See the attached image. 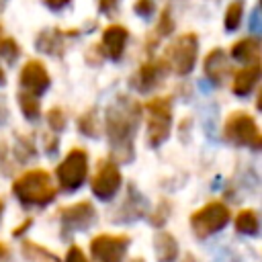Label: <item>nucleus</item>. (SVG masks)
Masks as SVG:
<instances>
[{
    "label": "nucleus",
    "mask_w": 262,
    "mask_h": 262,
    "mask_svg": "<svg viewBox=\"0 0 262 262\" xmlns=\"http://www.w3.org/2000/svg\"><path fill=\"white\" fill-rule=\"evenodd\" d=\"M12 156H14L16 166H25V164H29L31 160H35V158H37L35 139H33L31 135H18L16 141H14V147H12Z\"/></svg>",
    "instance_id": "5701e85b"
},
{
    "label": "nucleus",
    "mask_w": 262,
    "mask_h": 262,
    "mask_svg": "<svg viewBox=\"0 0 262 262\" xmlns=\"http://www.w3.org/2000/svg\"><path fill=\"white\" fill-rule=\"evenodd\" d=\"M203 68H205V76H207L209 82L215 84V86H221V84L227 80L229 72H231L229 59H227V55H225L223 49H213V51H209L207 57H205Z\"/></svg>",
    "instance_id": "2eb2a0df"
},
{
    "label": "nucleus",
    "mask_w": 262,
    "mask_h": 262,
    "mask_svg": "<svg viewBox=\"0 0 262 262\" xmlns=\"http://www.w3.org/2000/svg\"><path fill=\"white\" fill-rule=\"evenodd\" d=\"M88 180V151L72 147L66 158L55 166V182L61 192H76Z\"/></svg>",
    "instance_id": "39448f33"
},
{
    "label": "nucleus",
    "mask_w": 262,
    "mask_h": 262,
    "mask_svg": "<svg viewBox=\"0 0 262 262\" xmlns=\"http://www.w3.org/2000/svg\"><path fill=\"white\" fill-rule=\"evenodd\" d=\"M223 137L237 147H262V135L256 119L246 111H233L223 123Z\"/></svg>",
    "instance_id": "423d86ee"
},
{
    "label": "nucleus",
    "mask_w": 262,
    "mask_h": 262,
    "mask_svg": "<svg viewBox=\"0 0 262 262\" xmlns=\"http://www.w3.org/2000/svg\"><path fill=\"white\" fill-rule=\"evenodd\" d=\"M18 53H20V49H18L14 39H0V57L6 63H14Z\"/></svg>",
    "instance_id": "cd10ccee"
},
{
    "label": "nucleus",
    "mask_w": 262,
    "mask_h": 262,
    "mask_svg": "<svg viewBox=\"0 0 262 262\" xmlns=\"http://www.w3.org/2000/svg\"><path fill=\"white\" fill-rule=\"evenodd\" d=\"M8 115H10V111H8V104H6V98L0 94V125H4L6 121H8Z\"/></svg>",
    "instance_id": "f704fd0d"
},
{
    "label": "nucleus",
    "mask_w": 262,
    "mask_h": 262,
    "mask_svg": "<svg viewBox=\"0 0 262 262\" xmlns=\"http://www.w3.org/2000/svg\"><path fill=\"white\" fill-rule=\"evenodd\" d=\"M147 115L145 123V141L151 149H158L172 131V98L170 96H154L143 104Z\"/></svg>",
    "instance_id": "7ed1b4c3"
},
{
    "label": "nucleus",
    "mask_w": 262,
    "mask_h": 262,
    "mask_svg": "<svg viewBox=\"0 0 262 262\" xmlns=\"http://www.w3.org/2000/svg\"><path fill=\"white\" fill-rule=\"evenodd\" d=\"M231 57L242 63H254L260 57V41L256 37L242 39L231 47Z\"/></svg>",
    "instance_id": "412c9836"
},
{
    "label": "nucleus",
    "mask_w": 262,
    "mask_h": 262,
    "mask_svg": "<svg viewBox=\"0 0 262 262\" xmlns=\"http://www.w3.org/2000/svg\"><path fill=\"white\" fill-rule=\"evenodd\" d=\"M20 254L29 262H61V258L53 252H49L45 246L33 242V239H23L20 244Z\"/></svg>",
    "instance_id": "4be33fe9"
},
{
    "label": "nucleus",
    "mask_w": 262,
    "mask_h": 262,
    "mask_svg": "<svg viewBox=\"0 0 262 262\" xmlns=\"http://www.w3.org/2000/svg\"><path fill=\"white\" fill-rule=\"evenodd\" d=\"M196 53H199V37L194 33H184L168 47L166 61L174 74L188 76L196 63Z\"/></svg>",
    "instance_id": "9d476101"
},
{
    "label": "nucleus",
    "mask_w": 262,
    "mask_h": 262,
    "mask_svg": "<svg viewBox=\"0 0 262 262\" xmlns=\"http://www.w3.org/2000/svg\"><path fill=\"white\" fill-rule=\"evenodd\" d=\"M61 262H90V258L86 256V252L78 246V244H72L66 252V258Z\"/></svg>",
    "instance_id": "c756f323"
},
{
    "label": "nucleus",
    "mask_w": 262,
    "mask_h": 262,
    "mask_svg": "<svg viewBox=\"0 0 262 262\" xmlns=\"http://www.w3.org/2000/svg\"><path fill=\"white\" fill-rule=\"evenodd\" d=\"M170 215H172V203H170V199H160L158 201V205L151 209V211H147V221L156 227V229H160V227H164L166 225V221L170 219Z\"/></svg>",
    "instance_id": "393cba45"
},
{
    "label": "nucleus",
    "mask_w": 262,
    "mask_h": 262,
    "mask_svg": "<svg viewBox=\"0 0 262 262\" xmlns=\"http://www.w3.org/2000/svg\"><path fill=\"white\" fill-rule=\"evenodd\" d=\"M6 82V76H4V72H2V68H0V86Z\"/></svg>",
    "instance_id": "58836bf2"
},
{
    "label": "nucleus",
    "mask_w": 262,
    "mask_h": 262,
    "mask_svg": "<svg viewBox=\"0 0 262 262\" xmlns=\"http://www.w3.org/2000/svg\"><path fill=\"white\" fill-rule=\"evenodd\" d=\"M33 223H35V219H33V217H25V219H23V221H20V223L10 231V233H12V237H23V235L33 227Z\"/></svg>",
    "instance_id": "473e14b6"
},
{
    "label": "nucleus",
    "mask_w": 262,
    "mask_h": 262,
    "mask_svg": "<svg viewBox=\"0 0 262 262\" xmlns=\"http://www.w3.org/2000/svg\"><path fill=\"white\" fill-rule=\"evenodd\" d=\"M4 258H8V246L4 242H0V260H4Z\"/></svg>",
    "instance_id": "4c0bfd02"
},
{
    "label": "nucleus",
    "mask_w": 262,
    "mask_h": 262,
    "mask_svg": "<svg viewBox=\"0 0 262 262\" xmlns=\"http://www.w3.org/2000/svg\"><path fill=\"white\" fill-rule=\"evenodd\" d=\"M57 219H59V229H61V237H70L74 233H80V231H88L96 219H98V213H96V207L92 201H76L72 205H66V207H59L57 211Z\"/></svg>",
    "instance_id": "0eeeda50"
},
{
    "label": "nucleus",
    "mask_w": 262,
    "mask_h": 262,
    "mask_svg": "<svg viewBox=\"0 0 262 262\" xmlns=\"http://www.w3.org/2000/svg\"><path fill=\"white\" fill-rule=\"evenodd\" d=\"M229 221H231V209L223 201H209L203 207L194 209L188 217L192 235L196 239H207L219 233L221 229H225Z\"/></svg>",
    "instance_id": "20e7f679"
},
{
    "label": "nucleus",
    "mask_w": 262,
    "mask_h": 262,
    "mask_svg": "<svg viewBox=\"0 0 262 262\" xmlns=\"http://www.w3.org/2000/svg\"><path fill=\"white\" fill-rule=\"evenodd\" d=\"M154 12V0H137L135 2V14H139L141 18H149Z\"/></svg>",
    "instance_id": "7c9ffc66"
},
{
    "label": "nucleus",
    "mask_w": 262,
    "mask_h": 262,
    "mask_svg": "<svg viewBox=\"0 0 262 262\" xmlns=\"http://www.w3.org/2000/svg\"><path fill=\"white\" fill-rule=\"evenodd\" d=\"M0 39H2V29H0Z\"/></svg>",
    "instance_id": "79ce46f5"
},
{
    "label": "nucleus",
    "mask_w": 262,
    "mask_h": 262,
    "mask_svg": "<svg viewBox=\"0 0 262 262\" xmlns=\"http://www.w3.org/2000/svg\"><path fill=\"white\" fill-rule=\"evenodd\" d=\"M129 262H145V260H143V258H141V256H135V258H131V260H129Z\"/></svg>",
    "instance_id": "ea45409f"
},
{
    "label": "nucleus",
    "mask_w": 262,
    "mask_h": 262,
    "mask_svg": "<svg viewBox=\"0 0 262 262\" xmlns=\"http://www.w3.org/2000/svg\"><path fill=\"white\" fill-rule=\"evenodd\" d=\"M68 2H70V0H43V4H45L47 8H51V10H61Z\"/></svg>",
    "instance_id": "e433bc0d"
},
{
    "label": "nucleus",
    "mask_w": 262,
    "mask_h": 262,
    "mask_svg": "<svg viewBox=\"0 0 262 262\" xmlns=\"http://www.w3.org/2000/svg\"><path fill=\"white\" fill-rule=\"evenodd\" d=\"M168 72H170V66H168L166 57H162V59H149V61H145V63L139 66V70L135 72V76L131 78L129 84L137 92L145 94V92H151L154 88H158L164 82V78L168 76Z\"/></svg>",
    "instance_id": "f8f14e48"
},
{
    "label": "nucleus",
    "mask_w": 262,
    "mask_h": 262,
    "mask_svg": "<svg viewBox=\"0 0 262 262\" xmlns=\"http://www.w3.org/2000/svg\"><path fill=\"white\" fill-rule=\"evenodd\" d=\"M76 127H78V133H82L84 137H88V139H98L100 133H102L98 108H96V106H90L88 111H84V113L78 117Z\"/></svg>",
    "instance_id": "aec40b11"
},
{
    "label": "nucleus",
    "mask_w": 262,
    "mask_h": 262,
    "mask_svg": "<svg viewBox=\"0 0 262 262\" xmlns=\"http://www.w3.org/2000/svg\"><path fill=\"white\" fill-rule=\"evenodd\" d=\"M258 80H260V63L254 61V63L242 68L239 72H235L233 82H231V92L235 96H248L256 88Z\"/></svg>",
    "instance_id": "a211bd4d"
},
{
    "label": "nucleus",
    "mask_w": 262,
    "mask_h": 262,
    "mask_svg": "<svg viewBox=\"0 0 262 262\" xmlns=\"http://www.w3.org/2000/svg\"><path fill=\"white\" fill-rule=\"evenodd\" d=\"M119 4V0H98V8L102 10V12H113V8Z\"/></svg>",
    "instance_id": "c9c22d12"
},
{
    "label": "nucleus",
    "mask_w": 262,
    "mask_h": 262,
    "mask_svg": "<svg viewBox=\"0 0 262 262\" xmlns=\"http://www.w3.org/2000/svg\"><path fill=\"white\" fill-rule=\"evenodd\" d=\"M242 14H244L242 2H231L225 10V31H235L242 23Z\"/></svg>",
    "instance_id": "bb28decb"
},
{
    "label": "nucleus",
    "mask_w": 262,
    "mask_h": 262,
    "mask_svg": "<svg viewBox=\"0 0 262 262\" xmlns=\"http://www.w3.org/2000/svg\"><path fill=\"white\" fill-rule=\"evenodd\" d=\"M121 186H123V174H121L119 164L111 156L98 160L96 170H94V174L90 178L92 194L98 201H111V199H115L119 194Z\"/></svg>",
    "instance_id": "6e6552de"
},
{
    "label": "nucleus",
    "mask_w": 262,
    "mask_h": 262,
    "mask_svg": "<svg viewBox=\"0 0 262 262\" xmlns=\"http://www.w3.org/2000/svg\"><path fill=\"white\" fill-rule=\"evenodd\" d=\"M233 225H235V231L242 233V235H248V237H256L260 233V217H258V211L252 209V207H246L242 211L235 213V219H233Z\"/></svg>",
    "instance_id": "6ab92c4d"
},
{
    "label": "nucleus",
    "mask_w": 262,
    "mask_h": 262,
    "mask_svg": "<svg viewBox=\"0 0 262 262\" xmlns=\"http://www.w3.org/2000/svg\"><path fill=\"white\" fill-rule=\"evenodd\" d=\"M147 211H149V205H147L145 194L137 188V184L129 182L125 196H123L119 209L115 211V215L111 217V221L113 223H135V221L143 219L147 215Z\"/></svg>",
    "instance_id": "9b49d317"
},
{
    "label": "nucleus",
    "mask_w": 262,
    "mask_h": 262,
    "mask_svg": "<svg viewBox=\"0 0 262 262\" xmlns=\"http://www.w3.org/2000/svg\"><path fill=\"white\" fill-rule=\"evenodd\" d=\"M131 235L127 233H98L90 239L88 250L92 262H125Z\"/></svg>",
    "instance_id": "1a4fd4ad"
},
{
    "label": "nucleus",
    "mask_w": 262,
    "mask_h": 262,
    "mask_svg": "<svg viewBox=\"0 0 262 262\" xmlns=\"http://www.w3.org/2000/svg\"><path fill=\"white\" fill-rule=\"evenodd\" d=\"M127 39H129V31L121 25H111L104 29L102 33V49L104 53L111 57V59H121L123 51H125V45H127Z\"/></svg>",
    "instance_id": "dca6fc26"
},
{
    "label": "nucleus",
    "mask_w": 262,
    "mask_h": 262,
    "mask_svg": "<svg viewBox=\"0 0 262 262\" xmlns=\"http://www.w3.org/2000/svg\"><path fill=\"white\" fill-rule=\"evenodd\" d=\"M154 254L158 262H176L180 256V248L176 237L168 229H158L154 235Z\"/></svg>",
    "instance_id": "f3484780"
},
{
    "label": "nucleus",
    "mask_w": 262,
    "mask_h": 262,
    "mask_svg": "<svg viewBox=\"0 0 262 262\" xmlns=\"http://www.w3.org/2000/svg\"><path fill=\"white\" fill-rule=\"evenodd\" d=\"M250 31H252L254 35H258V33L262 31V23H260V10H258V8H254V10H252V16H250Z\"/></svg>",
    "instance_id": "72a5a7b5"
},
{
    "label": "nucleus",
    "mask_w": 262,
    "mask_h": 262,
    "mask_svg": "<svg viewBox=\"0 0 262 262\" xmlns=\"http://www.w3.org/2000/svg\"><path fill=\"white\" fill-rule=\"evenodd\" d=\"M2 213H4V201L0 199V221H2Z\"/></svg>",
    "instance_id": "a19ab883"
},
{
    "label": "nucleus",
    "mask_w": 262,
    "mask_h": 262,
    "mask_svg": "<svg viewBox=\"0 0 262 262\" xmlns=\"http://www.w3.org/2000/svg\"><path fill=\"white\" fill-rule=\"evenodd\" d=\"M45 119H47L49 129H51L53 133H57V135L68 127V115H66V111H63L61 106H51V108L47 111Z\"/></svg>",
    "instance_id": "a878e982"
},
{
    "label": "nucleus",
    "mask_w": 262,
    "mask_h": 262,
    "mask_svg": "<svg viewBox=\"0 0 262 262\" xmlns=\"http://www.w3.org/2000/svg\"><path fill=\"white\" fill-rule=\"evenodd\" d=\"M172 29H174V23H172V16H170V12L166 10L164 14H162V18H160V25H158V35H170L172 33Z\"/></svg>",
    "instance_id": "2f4dec72"
},
{
    "label": "nucleus",
    "mask_w": 262,
    "mask_h": 262,
    "mask_svg": "<svg viewBox=\"0 0 262 262\" xmlns=\"http://www.w3.org/2000/svg\"><path fill=\"white\" fill-rule=\"evenodd\" d=\"M43 149H45V154L49 156V158H53L57 151H59V137H57V133H45L43 135Z\"/></svg>",
    "instance_id": "c85d7f7f"
},
{
    "label": "nucleus",
    "mask_w": 262,
    "mask_h": 262,
    "mask_svg": "<svg viewBox=\"0 0 262 262\" xmlns=\"http://www.w3.org/2000/svg\"><path fill=\"white\" fill-rule=\"evenodd\" d=\"M12 196L27 209H43L57 199V184L45 168H31L18 174L10 184Z\"/></svg>",
    "instance_id": "f03ea898"
},
{
    "label": "nucleus",
    "mask_w": 262,
    "mask_h": 262,
    "mask_svg": "<svg viewBox=\"0 0 262 262\" xmlns=\"http://www.w3.org/2000/svg\"><path fill=\"white\" fill-rule=\"evenodd\" d=\"M18 106H20V113L27 121L31 123H37L41 119V102H39V96L27 92V90H20L18 92Z\"/></svg>",
    "instance_id": "b1692460"
},
{
    "label": "nucleus",
    "mask_w": 262,
    "mask_h": 262,
    "mask_svg": "<svg viewBox=\"0 0 262 262\" xmlns=\"http://www.w3.org/2000/svg\"><path fill=\"white\" fill-rule=\"evenodd\" d=\"M143 119V104L129 96L119 94L104 111V135L108 141L111 158L117 164H131L135 160V137Z\"/></svg>",
    "instance_id": "f257e3e1"
},
{
    "label": "nucleus",
    "mask_w": 262,
    "mask_h": 262,
    "mask_svg": "<svg viewBox=\"0 0 262 262\" xmlns=\"http://www.w3.org/2000/svg\"><path fill=\"white\" fill-rule=\"evenodd\" d=\"M78 31H59V29H45L39 33L35 45L41 53L47 55H55L61 57L63 55V47H66V39L68 37H76Z\"/></svg>",
    "instance_id": "4468645a"
},
{
    "label": "nucleus",
    "mask_w": 262,
    "mask_h": 262,
    "mask_svg": "<svg viewBox=\"0 0 262 262\" xmlns=\"http://www.w3.org/2000/svg\"><path fill=\"white\" fill-rule=\"evenodd\" d=\"M18 82H20V90H27L35 96H41L49 84H51V78H49V72L47 68L43 66V61L39 59H29L23 70H20V76H18Z\"/></svg>",
    "instance_id": "ddd939ff"
}]
</instances>
